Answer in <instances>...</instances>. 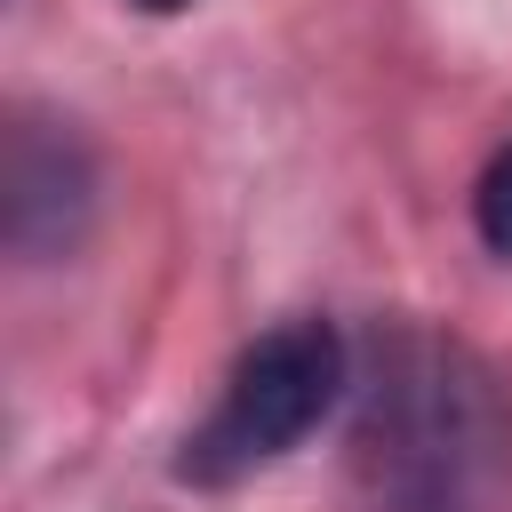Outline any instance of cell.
<instances>
[{
    "label": "cell",
    "instance_id": "cell-2",
    "mask_svg": "<svg viewBox=\"0 0 512 512\" xmlns=\"http://www.w3.org/2000/svg\"><path fill=\"white\" fill-rule=\"evenodd\" d=\"M344 384H352V352H344V336L328 320H280V328H264L232 360L216 408L184 432L176 472L200 480V488H232V480L296 456L328 424V408L344 400Z\"/></svg>",
    "mask_w": 512,
    "mask_h": 512
},
{
    "label": "cell",
    "instance_id": "cell-3",
    "mask_svg": "<svg viewBox=\"0 0 512 512\" xmlns=\"http://www.w3.org/2000/svg\"><path fill=\"white\" fill-rule=\"evenodd\" d=\"M96 216V160L88 144L64 128V120H16L8 128V160H0V224H8V248L48 264V256H72L80 232Z\"/></svg>",
    "mask_w": 512,
    "mask_h": 512
},
{
    "label": "cell",
    "instance_id": "cell-5",
    "mask_svg": "<svg viewBox=\"0 0 512 512\" xmlns=\"http://www.w3.org/2000/svg\"><path fill=\"white\" fill-rule=\"evenodd\" d=\"M144 16H176V8H192V0H136Z\"/></svg>",
    "mask_w": 512,
    "mask_h": 512
},
{
    "label": "cell",
    "instance_id": "cell-4",
    "mask_svg": "<svg viewBox=\"0 0 512 512\" xmlns=\"http://www.w3.org/2000/svg\"><path fill=\"white\" fill-rule=\"evenodd\" d=\"M472 224H480V248L512 264V136L488 152V168L472 184Z\"/></svg>",
    "mask_w": 512,
    "mask_h": 512
},
{
    "label": "cell",
    "instance_id": "cell-1",
    "mask_svg": "<svg viewBox=\"0 0 512 512\" xmlns=\"http://www.w3.org/2000/svg\"><path fill=\"white\" fill-rule=\"evenodd\" d=\"M488 376L440 336L376 344V376L360 384V472L376 512H472L488 472Z\"/></svg>",
    "mask_w": 512,
    "mask_h": 512
}]
</instances>
